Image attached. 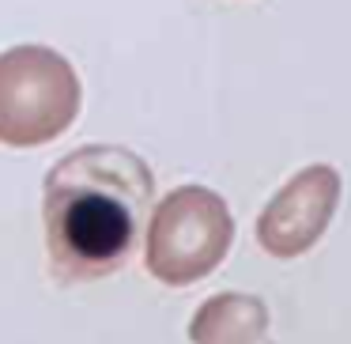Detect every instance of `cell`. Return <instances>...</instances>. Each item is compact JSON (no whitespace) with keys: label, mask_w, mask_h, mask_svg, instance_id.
Returning a JSON list of instances; mask_svg holds the SVG:
<instances>
[{"label":"cell","mask_w":351,"mask_h":344,"mask_svg":"<svg viewBox=\"0 0 351 344\" xmlns=\"http://www.w3.org/2000/svg\"><path fill=\"white\" fill-rule=\"evenodd\" d=\"M230 242H234V220L227 200L204 185H182L167 193L152 212L144 261L155 280L185 288L219 268Z\"/></svg>","instance_id":"obj_3"},{"label":"cell","mask_w":351,"mask_h":344,"mask_svg":"<svg viewBox=\"0 0 351 344\" xmlns=\"http://www.w3.org/2000/svg\"><path fill=\"white\" fill-rule=\"evenodd\" d=\"M80 76L57 49L16 46L0 54V144L42 148L72 129L80 114Z\"/></svg>","instance_id":"obj_2"},{"label":"cell","mask_w":351,"mask_h":344,"mask_svg":"<svg viewBox=\"0 0 351 344\" xmlns=\"http://www.w3.org/2000/svg\"><path fill=\"white\" fill-rule=\"evenodd\" d=\"M336 205H340V174L328 163H313L298 170L265 205L257 220V242L272 257H298L325 235Z\"/></svg>","instance_id":"obj_4"},{"label":"cell","mask_w":351,"mask_h":344,"mask_svg":"<svg viewBox=\"0 0 351 344\" xmlns=\"http://www.w3.org/2000/svg\"><path fill=\"white\" fill-rule=\"evenodd\" d=\"M193 344H272L268 306L245 291H219L189 321Z\"/></svg>","instance_id":"obj_5"},{"label":"cell","mask_w":351,"mask_h":344,"mask_svg":"<svg viewBox=\"0 0 351 344\" xmlns=\"http://www.w3.org/2000/svg\"><path fill=\"white\" fill-rule=\"evenodd\" d=\"M155 178L136 152L87 144L46 174L42 220L49 261L64 280L106 276L132 253L152 212Z\"/></svg>","instance_id":"obj_1"}]
</instances>
